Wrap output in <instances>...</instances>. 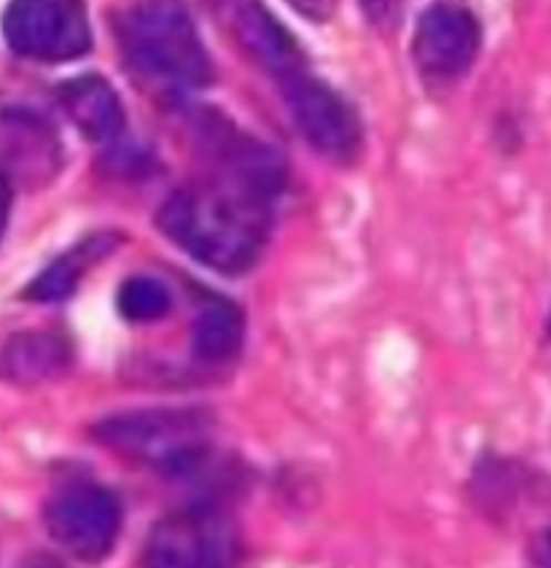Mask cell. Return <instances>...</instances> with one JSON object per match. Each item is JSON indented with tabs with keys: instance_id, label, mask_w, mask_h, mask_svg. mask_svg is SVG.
<instances>
[{
	"instance_id": "6da1fadb",
	"label": "cell",
	"mask_w": 551,
	"mask_h": 568,
	"mask_svg": "<svg viewBox=\"0 0 551 568\" xmlns=\"http://www.w3.org/2000/svg\"><path fill=\"white\" fill-rule=\"evenodd\" d=\"M275 194L226 173L178 189L160 211V226L181 251L224 275L251 270L269 237Z\"/></svg>"
},
{
	"instance_id": "7a4b0ae2",
	"label": "cell",
	"mask_w": 551,
	"mask_h": 568,
	"mask_svg": "<svg viewBox=\"0 0 551 568\" xmlns=\"http://www.w3.org/2000/svg\"><path fill=\"white\" fill-rule=\"evenodd\" d=\"M116 36L137 71L183 90L213 81V62L181 0H137L116 19Z\"/></svg>"
},
{
	"instance_id": "3957f363",
	"label": "cell",
	"mask_w": 551,
	"mask_h": 568,
	"mask_svg": "<svg viewBox=\"0 0 551 568\" xmlns=\"http://www.w3.org/2000/svg\"><path fill=\"white\" fill-rule=\"evenodd\" d=\"M207 432L211 418L200 409H141L103 420L98 437L124 456L178 471L205 456Z\"/></svg>"
},
{
	"instance_id": "277c9868",
	"label": "cell",
	"mask_w": 551,
	"mask_h": 568,
	"mask_svg": "<svg viewBox=\"0 0 551 568\" xmlns=\"http://www.w3.org/2000/svg\"><path fill=\"white\" fill-rule=\"evenodd\" d=\"M239 539L234 523L215 507L167 515L145 541V568H234Z\"/></svg>"
},
{
	"instance_id": "5b68a950",
	"label": "cell",
	"mask_w": 551,
	"mask_h": 568,
	"mask_svg": "<svg viewBox=\"0 0 551 568\" xmlns=\"http://www.w3.org/2000/svg\"><path fill=\"white\" fill-rule=\"evenodd\" d=\"M47 531L75 560L98 564L111 555L122 534V504L94 483H71L49 498Z\"/></svg>"
},
{
	"instance_id": "8992f818",
	"label": "cell",
	"mask_w": 551,
	"mask_h": 568,
	"mask_svg": "<svg viewBox=\"0 0 551 568\" xmlns=\"http://www.w3.org/2000/svg\"><path fill=\"white\" fill-rule=\"evenodd\" d=\"M3 33L17 54L38 62H65L92 47L84 0H11Z\"/></svg>"
},
{
	"instance_id": "52a82bcc",
	"label": "cell",
	"mask_w": 551,
	"mask_h": 568,
	"mask_svg": "<svg viewBox=\"0 0 551 568\" xmlns=\"http://www.w3.org/2000/svg\"><path fill=\"white\" fill-rule=\"evenodd\" d=\"M290 116L318 154L350 162L360 151V122L341 94L313 73L302 71L280 81Z\"/></svg>"
},
{
	"instance_id": "ba28073f",
	"label": "cell",
	"mask_w": 551,
	"mask_h": 568,
	"mask_svg": "<svg viewBox=\"0 0 551 568\" xmlns=\"http://www.w3.org/2000/svg\"><path fill=\"white\" fill-rule=\"evenodd\" d=\"M481 47V24L468 6L439 0L417 19L411 52L428 79H455L473 65Z\"/></svg>"
},
{
	"instance_id": "9c48e42d",
	"label": "cell",
	"mask_w": 551,
	"mask_h": 568,
	"mask_svg": "<svg viewBox=\"0 0 551 568\" xmlns=\"http://www.w3.org/2000/svg\"><path fill=\"white\" fill-rule=\"evenodd\" d=\"M229 24L243 52L275 79L285 81L307 71L296 38L277 22L262 0H229Z\"/></svg>"
},
{
	"instance_id": "30bf717a",
	"label": "cell",
	"mask_w": 551,
	"mask_h": 568,
	"mask_svg": "<svg viewBox=\"0 0 551 568\" xmlns=\"http://www.w3.org/2000/svg\"><path fill=\"white\" fill-rule=\"evenodd\" d=\"M60 103L81 135L94 143H111L124 130V109L119 94L100 75H79L60 87Z\"/></svg>"
},
{
	"instance_id": "8fae6325",
	"label": "cell",
	"mask_w": 551,
	"mask_h": 568,
	"mask_svg": "<svg viewBox=\"0 0 551 568\" xmlns=\"http://www.w3.org/2000/svg\"><path fill=\"white\" fill-rule=\"evenodd\" d=\"M0 138H3L0 141V156H3L11 175H17L19 181L33 184V181H43L54 175L60 146H57L52 130L43 122H38L35 116L6 113Z\"/></svg>"
},
{
	"instance_id": "7c38bea8",
	"label": "cell",
	"mask_w": 551,
	"mask_h": 568,
	"mask_svg": "<svg viewBox=\"0 0 551 568\" xmlns=\"http://www.w3.org/2000/svg\"><path fill=\"white\" fill-rule=\"evenodd\" d=\"M71 367V345L52 332L14 334L0 348V375L17 385L47 383Z\"/></svg>"
},
{
	"instance_id": "4fadbf2b",
	"label": "cell",
	"mask_w": 551,
	"mask_h": 568,
	"mask_svg": "<svg viewBox=\"0 0 551 568\" xmlns=\"http://www.w3.org/2000/svg\"><path fill=\"white\" fill-rule=\"evenodd\" d=\"M245 321L237 305L226 300H207L192 329L194 356L207 364H224L243 348Z\"/></svg>"
},
{
	"instance_id": "5bb4252c",
	"label": "cell",
	"mask_w": 551,
	"mask_h": 568,
	"mask_svg": "<svg viewBox=\"0 0 551 568\" xmlns=\"http://www.w3.org/2000/svg\"><path fill=\"white\" fill-rule=\"evenodd\" d=\"M111 251V237H90L81 245H75L73 251H68L65 256L57 258L54 264H49L41 275L35 277L28 286L24 296H30L33 302H60L68 300L79 286L81 275L98 264L100 258L108 256Z\"/></svg>"
},
{
	"instance_id": "9a60e30c",
	"label": "cell",
	"mask_w": 551,
	"mask_h": 568,
	"mask_svg": "<svg viewBox=\"0 0 551 568\" xmlns=\"http://www.w3.org/2000/svg\"><path fill=\"white\" fill-rule=\"evenodd\" d=\"M170 307H173V296L156 277L135 275L119 288V311H122L124 318L135 321V324L160 321L170 313Z\"/></svg>"
},
{
	"instance_id": "2e32d148",
	"label": "cell",
	"mask_w": 551,
	"mask_h": 568,
	"mask_svg": "<svg viewBox=\"0 0 551 568\" xmlns=\"http://www.w3.org/2000/svg\"><path fill=\"white\" fill-rule=\"evenodd\" d=\"M288 3L313 22H326L337 9V0H288Z\"/></svg>"
},
{
	"instance_id": "e0dca14e",
	"label": "cell",
	"mask_w": 551,
	"mask_h": 568,
	"mask_svg": "<svg viewBox=\"0 0 551 568\" xmlns=\"http://www.w3.org/2000/svg\"><path fill=\"white\" fill-rule=\"evenodd\" d=\"M364 6L374 22H390V19L396 17L398 0H364Z\"/></svg>"
},
{
	"instance_id": "ac0fdd59",
	"label": "cell",
	"mask_w": 551,
	"mask_h": 568,
	"mask_svg": "<svg viewBox=\"0 0 551 568\" xmlns=\"http://www.w3.org/2000/svg\"><path fill=\"white\" fill-rule=\"evenodd\" d=\"M9 213H11V186H9V179L0 173V237H3L6 224H9Z\"/></svg>"
}]
</instances>
